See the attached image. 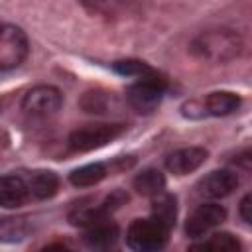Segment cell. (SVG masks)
<instances>
[{
  "label": "cell",
  "mask_w": 252,
  "mask_h": 252,
  "mask_svg": "<svg viewBox=\"0 0 252 252\" xmlns=\"http://www.w3.org/2000/svg\"><path fill=\"white\" fill-rule=\"evenodd\" d=\"M26 185L30 195H33L35 199H51L59 191V177L53 171L37 169L30 173V177L26 179Z\"/></svg>",
  "instance_id": "obj_13"
},
{
  "label": "cell",
  "mask_w": 252,
  "mask_h": 252,
  "mask_svg": "<svg viewBox=\"0 0 252 252\" xmlns=\"http://www.w3.org/2000/svg\"><path fill=\"white\" fill-rule=\"evenodd\" d=\"M63 104V94L57 87L51 85H37L30 89L22 98L24 114L32 118H47L53 116Z\"/></svg>",
  "instance_id": "obj_6"
},
{
  "label": "cell",
  "mask_w": 252,
  "mask_h": 252,
  "mask_svg": "<svg viewBox=\"0 0 252 252\" xmlns=\"http://www.w3.org/2000/svg\"><path fill=\"white\" fill-rule=\"evenodd\" d=\"M152 219H156L158 222H161L165 228L171 230L177 219V199L165 191L152 197Z\"/></svg>",
  "instance_id": "obj_14"
},
{
  "label": "cell",
  "mask_w": 252,
  "mask_h": 252,
  "mask_svg": "<svg viewBox=\"0 0 252 252\" xmlns=\"http://www.w3.org/2000/svg\"><path fill=\"white\" fill-rule=\"evenodd\" d=\"M191 53L211 63H228L242 53V37L228 28L201 32L189 45Z\"/></svg>",
  "instance_id": "obj_1"
},
{
  "label": "cell",
  "mask_w": 252,
  "mask_h": 252,
  "mask_svg": "<svg viewBox=\"0 0 252 252\" xmlns=\"http://www.w3.org/2000/svg\"><path fill=\"white\" fill-rule=\"evenodd\" d=\"M112 69L124 77H140V79H146V77H154L158 75L152 67H148L144 61H138V59H120L112 65Z\"/></svg>",
  "instance_id": "obj_18"
},
{
  "label": "cell",
  "mask_w": 252,
  "mask_h": 252,
  "mask_svg": "<svg viewBox=\"0 0 252 252\" xmlns=\"http://www.w3.org/2000/svg\"><path fill=\"white\" fill-rule=\"evenodd\" d=\"M240 219H242L246 224L252 222V195H250V193H246V195L242 197V201H240Z\"/></svg>",
  "instance_id": "obj_20"
},
{
  "label": "cell",
  "mask_w": 252,
  "mask_h": 252,
  "mask_svg": "<svg viewBox=\"0 0 252 252\" xmlns=\"http://www.w3.org/2000/svg\"><path fill=\"white\" fill-rule=\"evenodd\" d=\"M106 177V167L104 163L100 161H94V163H87L83 167H77L71 171L69 175V181L75 185V187H91V185H96L98 181H102Z\"/></svg>",
  "instance_id": "obj_17"
},
{
  "label": "cell",
  "mask_w": 252,
  "mask_h": 252,
  "mask_svg": "<svg viewBox=\"0 0 252 252\" xmlns=\"http://www.w3.org/2000/svg\"><path fill=\"white\" fill-rule=\"evenodd\" d=\"M134 189L144 197H156L165 189V177L159 169H144L134 177Z\"/></svg>",
  "instance_id": "obj_15"
},
{
  "label": "cell",
  "mask_w": 252,
  "mask_h": 252,
  "mask_svg": "<svg viewBox=\"0 0 252 252\" xmlns=\"http://www.w3.org/2000/svg\"><path fill=\"white\" fill-rule=\"evenodd\" d=\"M118 236H120L118 226L104 220V222H98L94 226H89L85 236H83V242L93 252H110V250H114Z\"/></svg>",
  "instance_id": "obj_10"
},
{
  "label": "cell",
  "mask_w": 252,
  "mask_h": 252,
  "mask_svg": "<svg viewBox=\"0 0 252 252\" xmlns=\"http://www.w3.org/2000/svg\"><path fill=\"white\" fill-rule=\"evenodd\" d=\"M126 130L124 124H87L69 134V148L73 152H93L116 140Z\"/></svg>",
  "instance_id": "obj_3"
},
{
  "label": "cell",
  "mask_w": 252,
  "mask_h": 252,
  "mask_svg": "<svg viewBox=\"0 0 252 252\" xmlns=\"http://www.w3.org/2000/svg\"><path fill=\"white\" fill-rule=\"evenodd\" d=\"M169 238V228H165L156 219H136L126 230V244L132 252H159Z\"/></svg>",
  "instance_id": "obj_2"
},
{
  "label": "cell",
  "mask_w": 252,
  "mask_h": 252,
  "mask_svg": "<svg viewBox=\"0 0 252 252\" xmlns=\"http://www.w3.org/2000/svg\"><path fill=\"white\" fill-rule=\"evenodd\" d=\"M226 219V209L219 203H203L199 205L185 222V232L191 238H201L213 228H217Z\"/></svg>",
  "instance_id": "obj_7"
},
{
  "label": "cell",
  "mask_w": 252,
  "mask_h": 252,
  "mask_svg": "<svg viewBox=\"0 0 252 252\" xmlns=\"http://www.w3.org/2000/svg\"><path fill=\"white\" fill-rule=\"evenodd\" d=\"M41 252H73V250L67 248V246H63V244H49V246H45Z\"/></svg>",
  "instance_id": "obj_21"
},
{
  "label": "cell",
  "mask_w": 252,
  "mask_h": 252,
  "mask_svg": "<svg viewBox=\"0 0 252 252\" xmlns=\"http://www.w3.org/2000/svg\"><path fill=\"white\" fill-rule=\"evenodd\" d=\"M30 226L24 219H4L0 220V240L2 242H16L26 238Z\"/></svg>",
  "instance_id": "obj_19"
},
{
  "label": "cell",
  "mask_w": 252,
  "mask_h": 252,
  "mask_svg": "<svg viewBox=\"0 0 252 252\" xmlns=\"http://www.w3.org/2000/svg\"><path fill=\"white\" fill-rule=\"evenodd\" d=\"M30 53V43L22 28L0 24V71L20 67Z\"/></svg>",
  "instance_id": "obj_4"
},
{
  "label": "cell",
  "mask_w": 252,
  "mask_h": 252,
  "mask_svg": "<svg viewBox=\"0 0 252 252\" xmlns=\"http://www.w3.org/2000/svg\"><path fill=\"white\" fill-rule=\"evenodd\" d=\"M209 158V152L201 146H189V148H181L175 150L173 154H169L165 158V167L167 171H171L173 175H187L195 169H199Z\"/></svg>",
  "instance_id": "obj_9"
},
{
  "label": "cell",
  "mask_w": 252,
  "mask_h": 252,
  "mask_svg": "<svg viewBox=\"0 0 252 252\" xmlns=\"http://www.w3.org/2000/svg\"><path fill=\"white\" fill-rule=\"evenodd\" d=\"M30 197L26 179L20 175H4L0 177V207L18 209Z\"/></svg>",
  "instance_id": "obj_11"
},
{
  "label": "cell",
  "mask_w": 252,
  "mask_h": 252,
  "mask_svg": "<svg viewBox=\"0 0 252 252\" xmlns=\"http://www.w3.org/2000/svg\"><path fill=\"white\" fill-rule=\"evenodd\" d=\"M238 187V175L230 169H215L197 183V193L209 199H220L230 195Z\"/></svg>",
  "instance_id": "obj_8"
},
{
  "label": "cell",
  "mask_w": 252,
  "mask_h": 252,
  "mask_svg": "<svg viewBox=\"0 0 252 252\" xmlns=\"http://www.w3.org/2000/svg\"><path fill=\"white\" fill-rule=\"evenodd\" d=\"M163 93H165V81L154 75L132 83L126 89V100L138 114H150L159 106Z\"/></svg>",
  "instance_id": "obj_5"
},
{
  "label": "cell",
  "mask_w": 252,
  "mask_h": 252,
  "mask_svg": "<svg viewBox=\"0 0 252 252\" xmlns=\"http://www.w3.org/2000/svg\"><path fill=\"white\" fill-rule=\"evenodd\" d=\"M201 104H203L205 114L226 116V114H232L240 106V96L230 91H215V93H209Z\"/></svg>",
  "instance_id": "obj_12"
},
{
  "label": "cell",
  "mask_w": 252,
  "mask_h": 252,
  "mask_svg": "<svg viewBox=\"0 0 252 252\" xmlns=\"http://www.w3.org/2000/svg\"><path fill=\"white\" fill-rule=\"evenodd\" d=\"M189 252H240V242L228 232H217L207 240L191 246Z\"/></svg>",
  "instance_id": "obj_16"
}]
</instances>
